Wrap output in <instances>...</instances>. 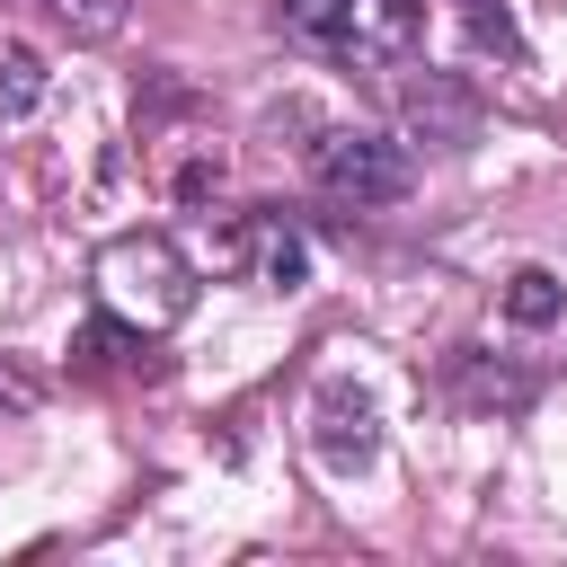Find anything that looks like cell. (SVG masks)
Instances as JSON below:
<instances>
[{
	"label": "cell",
	"mask_w": 567,
	"mask_h": 567,
	"mask_svg": "<svg viewBox=\"0 0 567 567\" xmlns=\"http://www.w3.org/2000/svg\"><path fill=\"white\" fill-rule=\"evenodd\" d=\"M452 9H461V27H470V44H478V53H496V62H514V53H523V35H514V9H505V0H452Z\"/></svg>",
	"instance_id": "obj_11"
},
{
	"label": "cell",
	"mask_w": 567,
	"mask_h": 567,
	"mask_svg": "<svg viewBox=\"0 0 567 567\" xmlns=\"http://www.w3.org/2000/svg\"><path fill=\"white\" fill-rule=\"evenodd\" d=\"M310 186H319L328 204L372 213V204H399V195L416 186V159H408V142H390V133H372V124H319V142H310Z\"/></svg>",
	"instance_id": "obj_3"
},
{
	"label": "cell",
	"mask_w": 567,
	"mask_h": 567,
	"mask_svg": "<svg viewBox=\"0 0 567 567\" xmlns=\"http://www.w3.org/2000/svg\"><path fill=\"white\" fill-rule=\"evenodd\" d=\"M71 372H89V381H124V372H159V354H151L142 328H124V319L97 310V319L71 337Z\"/></svg>",
	"instance_id": "obj_7"
},
{
	"label": "cell",
	"mask_w": 567,
	"mask_h": 567,
	"mask_svg": "<svg viewBox=\"0 0 567 567\" xmlns=\"http://www.w3.org/2000/svg\"><path fill=\"white\" fill-rule=\"evenodd\" d=\"M27 18H44L53 35H71V44H106V35H124V18H133V0H18Z\"/></svg>",
	"instance_id": "obj_9"
},
{
	"label": "cell",
	"mask_w": 567,
	"mask_h": 567,
	"mask_svg": "<svg viewBox=\"0 0 567 567\" xmlns=\"http://www.w3.org/2000/svg\"><path fill=\"white\" fill-rule=\"evenodd\" d=\"M284 27L354 71H399L425 44V0H284Z\"/></svg>",
	"instance_id": "obj_2"
},
{
	"label": "cell",
	"mask_w": 567,
	"mask_h": 567,
	"mask_svg": "<svg viewBox=\"0 0 567 567\" xmlns=\"http://www.w3.org/2000/svg\"><path fill=\"white\" fill-rule=\"evenodd\" d=\"M310 452H319L328 470H372V452H381V408H372V390L328 381V390L310 399Z\"/></svg>",
	"instance_id": "obj_4"
},
{
	"label": "cell",
	"mask_w": 567,
	"mask_h": 567,
	"mask_svg": "<svg viewBox=\"0 0 567 567\" xmlns=\"http://www.w3.org/2000/svg\"><path fill=\"white\" fill-rule=\"evenodd\" d=\"M35 97H44V62L35 53H0V124H18Z\"/></svg>",
	"instance_id": "obj_12"
},
{
	"label": "cell",
	"mask_w": 567,
	"mask_h": 567,
	"mask_svg": "<svg viewBox=\"0 0 567 567\" xmlns=\"http://www.w3.org/2000/svg\"><path fill=\"white\" fill-rule=\"evenodd\" d=\"M399 106H408V124H416L425 142H443V151H461V142L478 133V89H470V80H452V71L408 80V89H399Z\"/></svg>",
	"instance_id": "obj_6"
},
{
	"label": "cell",
	"mask_w": 567,
	"mask_h": 567,
	"mask_svg": "<svg viewBox=\"0 0 567 567\" xmlns=\"http://www.w3.org/2000/svg\"><path fill=\"white\" fill-rule=\"evenodd\" d=\"M230 266H248L266 292H301L310 284V248H301V230H284V213H248V221H230V248H221Z\"/></svg>",
	"instance_id": "obj_5"
},
{
	"label": "cell",
	"mask_w": 567,
	"mask_h": 567,
	"mask_svg": "<svg viewBox=\"0 0 567 567\" xmlns=\"http://www.w3.org/2000/svg\"><path fill=\"white\" fill-rule=\"evenodd\" d=\"M89 284H97V310L142 328V337H168L186 310H195V266L168 230H124L89 257Z\"/></svg>",
	"instance_id": "obj_1"
},
{
	"label": "cell",
	"mask_w": 567,
	"mask_h": 567,
	"mask_svg": "<svg viewBox=\"0 0 567 567\" xmlns=\"http://www.w3.org/2000/svg\"><path fill=\"white\" fill-rule=\"evenodd\" d=\"M452 399H461V408H478V416H487V408H505V416H514V408H532V372H496L478 346H461V354H452Z\"/></svg>",
	"instance_id": "obj_8"
},
{
	"label": "cell",
	"mask_w": 567,
	"mask_h": 567,
	"mask_svg": "<svg viewBox=\"0 0 567 567\" xmlns=\"http://www.w3.org/2000/svg\"><path fill=\"white\" fill-rule=\"evenodd\" d=\"M558 310H567V284H558L549 266H523V275L505 284V319H514V328H549Z\"/></svg>",
	"instance_id": "obj_10"
}]
</instances>
